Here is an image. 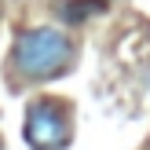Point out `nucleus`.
<instances>
[{"mask_svg":"<svg viewBox=\"0 0 150 150\" xmlns=\"http://www.w3.org/2000/svg\"><path fill=\"white\" fill-rule=\"evenodd\" d=\"M26 139L33 150H66L70 143V117L55 99H37L26 110Z\"/></svg>","mask_w":150,"mask_h":150,"instance_id":"obj_2","label":"nucleus"},{"mask_svg":"<svg viewBox=\"0 0 150 150\" xmlns=\"http://www.w3.org/2000/svg\"><path fill=\"white\" fill-rule=\"evenodd\" d=\"M95 11H103V0H70V4H62V7H59L62 22H70V26H77V22L92 18Z\"/></svg>","mask_w":150,"mask_h":150,"instance_id":"obj_3","label":"nucleus"},{"mask_svg":"<svg viewBox=\"0 0 150 150\" xmlns=\"http://www.w3.org/2000/svg\"><path fill=\"white\" fill-rule=\"evenodd\" d=\"M73 62V44L62 29L51 26H37V29H22L11 51V66L22 73L26 81H44L62 73Z\"/></svg>","mask_w":150,"mask_h":150,"instance_id":"obj_1","label":"nucleus"}]
</instances>
